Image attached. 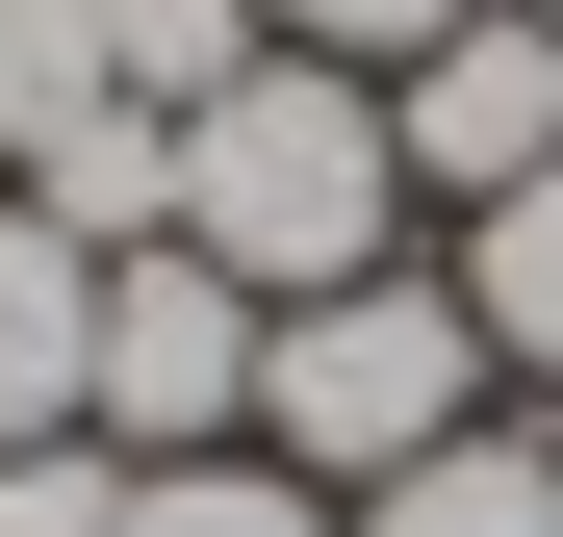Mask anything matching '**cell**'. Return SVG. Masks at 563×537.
I'll list each match as a JSON object with an SVG mask.
<instances>
[{
	"instance_id": "6da1fadb",
	"label": "cell",
	"mask_w": 563,
	"mask_h": 537,
	"mask_svg": "<svg viewBox=\"0 0 563 537\" xmlns=\"http://www.w3.org/2000/svg\"><path fill=\"white\" fill-rule=\"evenodd\" d=\"M179 256H231L256 307L385 282V256H410V128H385V77L256 52L231 103H179Z\"/></svg>"
},
{
	"instance_id": "7a4b0ae2",
	"label": "cell",
	"mask_w": 563,
	"mask_h": 537,
	"mask_svg": "<svg viewBox=\"0 0 563 537\" xmlns=\"http://www.w3.org/2000/svg\"><path fill=\"white\" fill-rule=\"evenodd\" d=\"M435 435H487V333H461V282H333V307H282L256 333V461L282 486H410Z\"/></svg>"
},
{
	"instance_id": "3957f363",
	"label": "cell",
	"mask_w": 563,
	"mask_h": 537,
	"mask_svg": "<svg viewBox=\"0 0 563 537\" xmlns=\"http://www.w3.org/2000/svg\"><path fill=\"white\" fill-rule=\"evenodd\" d=\"M256 282H231V256H103V435H129V461H231V435H256Z\"/></svg>"
},
{
	"instance_id": "277c9868",
	"label": "cell",
	"mask_w": 563,
	"mask_h": 537,
	"mask_svg": "<svg viewBox=\"0 0 563 537\" xmlns=\"http://www.w3.org/2000/svg\"><path fill=\"white\" fill-rule=\"evenodd\" d=\"M385 128H410V205H512V179L563 154V26L538 0H461V26L385 77Z\"/></svg>"
},
{
	"instance_id": "5b68a950",
	"label": "cell",
	"mask_w": 563,
	"mask_h": 537,
	"mask_svg": "<svg viewBox=\"0 0 563 537\" xmlns=\"http://www.w3.org/2000/svg\"><path fill=\"white\" fill-rule=\"evenodd\" d=\"M26 435H103V256L52 205H0V461Z\"/></svg>"
},
{
	"instance_id": "8992f818",
	"label": "cell",
	"mask_w": 563,
	"mask_h": 537,
	"mask_svg": "<svg viewBox=\"0 0 563 537\" xmlns=\"http://www.w3.org/2000/svg\"><path fill=\"white\" fill-rule=\"evenodd\" d=\"M461 333H487L512 384H563V154L512 179V205H461Z\"/></svg>"
},
{
	"instance_id": "52a82bcc",
	"label": "cell",
	"mask_w": 563,
	"mask_h": 537,
	"mask_svg": "<svg viewBox=\"0 0 563 537\" xmlns=\"http://www.w3.org/2000/svg\"><path fill=\"white\" fill-rule=\"evenodd\" d=\"M358 537H563V435H435L410 486H358Z\"/></svg>"
},
{
	"instance_id": "ba28073f",
	"label": "cell",
	"mask_w": 563,
	"mask_h": 537,
	"mask_svg": "<svg viewBox=\"0 0 563 537\" xmlns=\"http://www.w3.org/2000/svg\"><path fill=\"white\" fill-rule=\"evenodd\" d=\"M103 103H129V77H103V0H0V179H26V154H77Z\"/></svg>"
},
{
	"instance_id": "9c48e42d",
	"label": "cell",
	"mask_w": 563,
	"mask_h": 537,
	"mask_svg": "<svg viewBox=\"0 0 563 537\" xmlns=\"http://www.w3.org/2000/svg\"><path fill=\"white\" fill-rule=\"evenodd\" d=\"M103 77H129L154 128H179V103H231V77H256V0H103Z\"/></svg>"
},
{
	"instance_id": "30bf717a",
	"label": "cell",
	"mask_w": 563,
	"mask_h": 537,
	"mask_svg": "<svg viewBox=\"0 0 563 537\" xmlns=\"http://www.w3.org/2000/svg\"><path fill=\"white\" fill-rule=\"evenodd\" d=\"M129 537H333V486H282L231 435V461H129Z\"/></svg>"
},
{
	"instance_id": "8fae6325",
	"label": "cell",
	"mask_w": 563,
	"mask_h": 537,
	"mask_svg": "<svg viewBox=\"0 0 563 537\" xmlns=\"http://www.w3.org/2000/svg\"><path fill=\"white\" fill-rule=\"evenodd\" d=\"M461 0H256V52H333V77H410Z\"/></svg>"
},
{
	"instance_id": "7c38bea8",
	"label": "cell",
	"mask_w": 563,
	"mask_h": 537,
	"mask_svg": "<svg viewBox=\"0 0 563 537\" xmlns=\"http://www.w3.org/2000/svg\"><path fill=\"white\" fill-rule=\"evenodd\" d=\"M0 537H129V461L103 435H26V461H0Z\"/></svg>"
},
{
	"instance_id": "4fadbf2b",
	"label": "cell",
	"mask_w": 563,
	"mask_h": 537,
	"mask_svg": "<svg viewBox=\"0 0 563 537\" xmlns=\"http://www.w3.org/2000/svg\"><path fill=\"white\" fill-rule=\"evenodd\" d=\"M538 26H563V0H538Z\"/></svg>"
}]
</instances>
